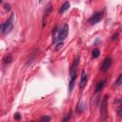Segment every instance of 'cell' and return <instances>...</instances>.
Instances as JSON below:
<instances>
[{"label": "cell", "mask_w": 122, "mask_h": 122, "mask_svg": "<svg viewBox=\"0 0 122 122\" xmlns=\"http://www.w3.org/2000/svg\"><path fill=\"white\" fill-rule=\"evenodd\" d=\"M13 19H14V13H11L10 18L4 23V31H3V34H6V33H9L11 29H12V25H13Z\"/></svg>", "instance_id": "obj_1"}, {"label": "cell", "mask_w": 122, "mask_h": 122, "mask_svg": "<svg viewBox=\"0 0 122 122\" xmlns=\"http://www.w3.org/2000/svg\"><path fill=\"white\" fill-rule=\"evenodd\" d=\"M68 33H69V26H68L67 24H65V25L62 27V29L59 30L57 40H58L59 42H63V40L67 37Z\"/></svg>", "instance_id": "obj_2"}, {"label": "cell", "mask_w": 122, "mask_h": 122, "mask_svg": "<svg viewBox=\"0 0 122 122\" xmlns=\"http://www.w3.org/2000/svg\"><path fill=\"white\" fill-rule=\"evenodd\" d=\"M102 16H103L102 11H97V12L93 13V14L90 17V19H89V21H88V22H89L91 25H94V24L98 23V22L102 19Z\"/></svg>", "instance_id": "obj_3"}, {"label": "cell", "mask_w": 122, "mask_h": 122, "mask_svg": "<svg viewBox=\"0 0 122 122\" xmlns=\"http://www.w3.org/2000/svg\"><path fill=\"white\" fill-rule=\"evenodd\" d=\"M100 112L103 117H105L108 113V95H105L102 102H101V107H100Z\"/></svg>", "instance_id": "obj_4"}, {"label": "cell", "mask_w": 122, "mask_h": 122, "mask_svg": "<svg viewBox=\"0 0 122 122\" xmlns=\"http://www.w3.org/2000/svg\"><path fill=\"white\" fill-rule=\"evenodd\" d=\"M111 65H112V58L111 57L105 58L104 61H103V64L101 66V71H106L110 68Z\"/></svg>", "instance_id": "obj_5"}, {"label": "cell", "mask_w": 122, "mask_h": 122, "mask_svg": "<svg viewBox=\"0 0 122 122\" xmlns=\"http://www.w3.org/2000/svg\"><path fill=\"white\" fill-rule=\"evenodd\" d=\"M86 83H87V74H86V71H82L81 78H80V83H79V88L80 89H83L85 87Z\"/></svg>", "instance_id": "obj_6"}, {"label": "cell", "mask_w": 122, "mask_h": 122, "mask_svg": "<svg viewBox=\"0 0 122 122\" xmlns=\"http://www.w3.org/2000/svg\"><path fill=\"white\" fill-rule=\"evenodd\" d=\"M78 63H79V56L76 57V59L74 60V62H73V64H72V66H71V74L76 72V70H77V67H78Z\"/></svg>", "instance_id": "obj_7"}, {"label": "cell", "mask_w": 122, "mask_h": 122, "mask_svg": "<svg viewBox=\"0 0 122 122\" xmlns=\"http://www.w3.org/2000/svg\"><path fill=\"white\" fill-rule=\"evenodd\" d=\"M75 78H76V72L74 73H71V79H70V92L72 91L73 89V85H74V82H75Z\"/></svg>", "instance_id": "obj_8"}, {"label": "cell", "mask_w": 122, "mask_h": 122, "mask_svg": "<svg viewBox=\"0 0 122 122\" xmlns=\"http://www.w3.org/2000/svg\"><path fill=\"white\" fill-rule=\"evenodd\" d=\"M70 8V2H65L62 6H61V8H60V10H59V13H63V12H65L68 9Z\"/></svg>", "instance_id": "obj_9"}, {"label": "cell", "mask_w": 122, "mask_h": 122, "mask_svg": "<svg viewBox=\"0 0 122 122\" xmlns=\"http://www.w3.org/2000/svg\"><path fill=\"white\" fill-rule=\"evenodd\" d=\"M11 61H12V57H11L10 54H7V55H5L4 58H3V62H4V64H6V65L10 64Z\"/></svg>", "instance_id": "obj_10"}, {"label": "cell", "mask_w": 122, "mask_h": 122, "mask_svg": "<svg viewBox=\"0 0 122 122\" xmlns=\"http://www.w3.org/2000/svg\"><path fill=\"white\" fill-rule=\"evenodd\" d=\"M104 85H105V80H103V81H100L97 85H96V87H95V92H99L102 89H103V87H104Z\"/></svg>", "instance_id": "obj_11"}, {"label": "cell", "mask_w": 122, "mask_h": 122, "mask_svg": "<svg viewBox=\"0 0 122 122\" xmlns=\"http://www.w3.org/2000/svg\"><path fill=\"white\" fill-rule=\"evenodd\" d=\"M99 54H100V51H99L98 49H94V50L92 51V55L93 58H97V57L99 56Z\"/></svg>", "instance_id": "obj_12"}, {"label": "cell", "mask_w": 122, "mask_h": 122, "mask_svg": "<svg viewBox=\"0 0 122 122\" xmlns=\"http://www.w3.org/2000/svg\"><path fill=\"white\" fill-rule=\"evenodd\" d=\"M121 84H122V74H120V75L117 77V79H116L114 85H115V86H120Z\"/></svg>", "instance_id": "obj_13"}, {"label": "cell", "mask_w": 122, "mask_h": 122, "mask_svg": "<svg viewBox=\"0 0 122 122\" xmlns=\"http://www.w3.org/2000/svg\"><path fill=\"white\" fill-rule=\"evenodd\" d=\"M83 110H84V105H83V104L80 102V103L78 104V106L76 107V112L79 113V112H81Z\"/></svg>", "instance_id": "obj_14"}, {"label": "cell", "mask_w": 122, "mask_h": 122, "mask_svg": "<svg viewBox=\"0 0 122 122\" xmlns=\"http://www.w3.org/2000/svg\"><path fill=\"white\" fill-rule=\"evenodd\" d=\"M41 121L50 122V121H51V117H50V116H42V117H41Z\"/></svg>", "instance_id": "obj_15"}, {"label": "cell", "mask_w": 122, "mask_h": 122, "mask_svg": "<svg viewBox=\"0 0 122 122\" xmlns=\"http://www.w3.org/2000/svg\"><path fill=\"white\" fill-rule=\"evenodd\" d=\"M14 118H15L16 120H19V119L21 118V115H20V113H19V112H16V113L14 114Z\"/></svg>", "instance_id": "obj_16"}, {"label": "cell", "mask_w": 122, "mask_h": 122, "mask_svg": "<svg viewBox=\"0 0 122 122\" xmlns=\"http://www.w3.org/2000/svg\"><path fill=\"white\" fill-rule=\"evenodd\" d=\"M4 8H5L6 10H10V4H5L4 5Z\"/></svg>", "instance_id": "obj_17"}, {"label": "cell", "mask_w": 122, "mask_h": 122, "mask_svg": "<svg viewBox=\"0 0 122 122\" xmlns=\"http://www.w3.org/2000/svg\"><path fill=\"white\" fill-rule=\"evenodd\" d=\"M62 45H63V42H59L58 44H57V47H56V51H58L61 47H62Z\"/></svg>", "instance_id": "obj_18"}, {"label": "cell", "mask_w": 122, "mask_h": 122, "mask_svg": "<svg viewBox=\"0 0 122 122\" xmlns=\"http://www.w3.org/2000/svg\"><path fill=\"white\" fill-rule=\"evenodd\" d=\"M117 113H118V115H119V116H121V115H122V107H120V108L118 109Z\"/></svg>", "instance_id": "obj_19"}, {"label": "cell", "mask_w": 122, "mask_h": 122, "mask_svg": "<svg viewBox=\"0 0 122 122\" xmlns=\"http://www.w3.org/2000/svg\"><path fill=\"white\" fill-rule=\"evenodd\" d=\"M117 35H118L117 33H115L114 35H112V41H113V40H116V39H117Z\"/></svg>", "instance_id": "obj_20"}, {"label": "cell", "mask_w": 122, "mask_h": 122, "mask_svg": "<svg viewBox=\"0 0 122 122\" xmlns=\"http://www.w3.org/2000/svg\"><path fill=\"white\" fill-rule=\"evenodd\" d=\"M38 2H39V3H42V2H43V0H38Z\"/></svg>", "instance_id": "obj_21"}]
</instances>
